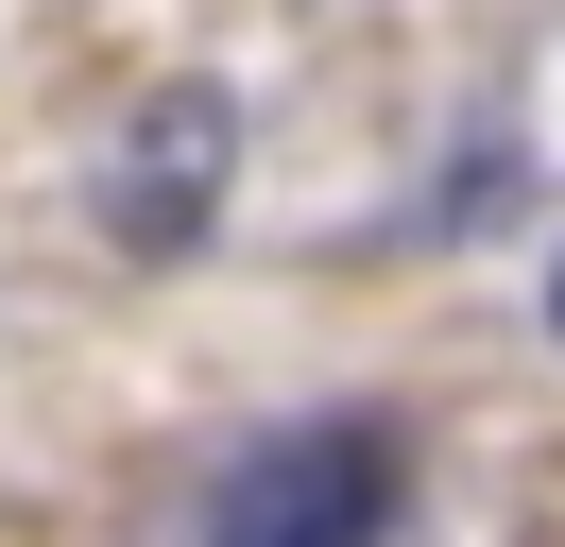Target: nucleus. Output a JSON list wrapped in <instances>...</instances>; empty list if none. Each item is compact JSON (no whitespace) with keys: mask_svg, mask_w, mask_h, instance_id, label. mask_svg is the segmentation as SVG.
I'll use <instances>...</instances> for the list:
<instances>
[{"mask_svg":"<svg viewBox=\"0 0 565 547\" xmlns=\"http://www.w3.org/2000/svg\"><path fill=\"white\" fill-rule=\"evenodd\" d=\"M412 513V428L394 410H309V428H257L206 496V547H394Z\"/></svg>","mask_w":565,"mask_h":547,"instance_id":"nucleus-1","label":"nucleus"},{"mask_svg":"<svg viewBox=\"0 0 565 547\" xmlns=\"http://www.w3.org/2000/svg\"><path fill=\"white\" fill-rule=\"evenodd\" d=\"M206 189H223V86H172V103L138 120V154H120L104 223L138 239V257H189V223H206Z\"/></svg>","mask_w":565,"mask_h":547,"instance_id":"nucleus-2","label":"nucleus"},{"mask_svg":"<svg viewBox=\"0 0 565 547\" xmlns=\"http://www.w3.org/2000/svg\"><path fill=\"white\" fill-rule=\"evenodd\" d=\"M548 325H565V257H548Z\"/></svg>","mask_w":565,"mask_h":547,"instance_id":"nucleus-3","label":"nucleus"}]
</instances>
